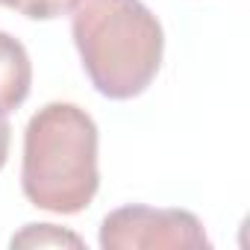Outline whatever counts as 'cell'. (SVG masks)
<instances>
[{"label": "cell", "instance_id": "obj_7", "mask_svg": "<svg viewBox=\"0 0 250 250\" xmlns=\"http://www.w3.org/2000/svg\"><path fill=\"white\" fill-rule=\"evenodd\" d=\"M9 142H12V127L6 115H0V168L6 165V156H9Z\"/></svg>", "mask_w": 250, "mask_h": 250}, {"label": "cell", "instance_id": "obj_8", "mask_svg": "<svg viewBox=\"0 0 250 250\" xmlns=\"http://www.w3.org/2000/svg\"><path fill=\"white\" fill-rule=\"evenodd\" d=\"M0 6H3V0H0Z\"/></svg>", "mask_w": 250, "mask_h": 250}, {"label": "cell", "instance_id": "obj_3", "mask_svg": "<svg viewBox=\"0 0 250 250\" xmlns=\"http://www.w3.org/2000/svg\"><path fill=\"white\" fill-rule=\"evenodd\" d=\"M103 250H206L209 238L194 212L121 206L100 224Z\"/></svg>", "mask_w": 250, "mask_h": 250}, {"label": "cell", "instance_id": "obj_2", "mask_svg": "<svg viewBox=\"0 0 250 250\" xmlns=\"http://www.w3.org/2000/svg\"><path fill=\"white\" fill-rule=\"evenodd\" d=\"M100 186L97 124L77 103L42 106L24 130L21 188L24 197L56 215L91 206Z\"/></svg>", "mask_w": 250, "mask_h": 250}, {"label": "cell", "instance_id": "obj_6", "mask_svg": "<svg viewBox=\"0 0 250 250\" xmlns=\"http://www.w3.org/2000/svg\"><path fill=\"white\" fill-rule=\"evenodd\" d=\"M3 6H9L33 21H53V18L74 12L77 0H3Z\"/></svg>", "mask_w": 250, "mask_h": 250}, {"label": "cell", "instance_id": "obj_5", "mask_svg": "<svg viewBox=\"0 0 250 250\" xmlns=\"http://www.w3.org/2000/svg\"><path fill=\"white\" fill-rule=\"evenodd\" d=\"M12 247H83V238L53 224H27L18 235H12Z\"/></svg>", "mask_w": 250, "mask_h": 250}, {"label": "cell", "instance_id": "obj_1", "mask_svg": "<svg viewBox=\"0 0 250 250\" xmlns=\"http://www.w3.org/2000/svg\"><path fill=\"white\" fill-rule=\"evenodd\" d=\"M71 36L91 85L109 100L139 97L159 74L165 33L142 0H77Z\"/></svg>", "mask_w": 250, "mask_h": 250}, {"label": "cell", "instance_id": "obj_4", "mask_svg": "<svg viewBox=\"0 0 250 250\" xmlns=\"http://www.w3.org/2000/svg\"><path fill=\"white\" fill-rule=\"evenodd\" d=\"M33 62L27 47L0 30V115H9L30 97Z\"/></svg>", "mask_w": 250, "mask_h": 250}]
</instances>
